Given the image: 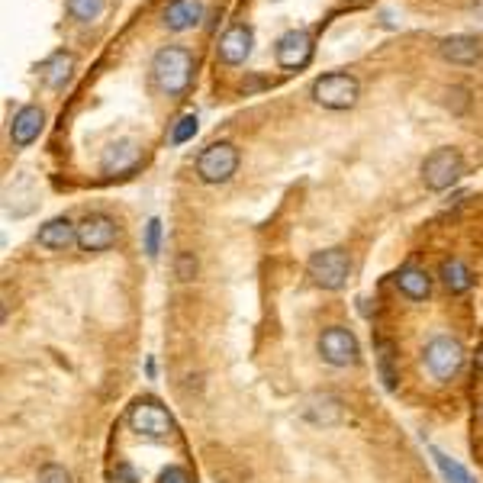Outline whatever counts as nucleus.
Here are the masks:
<instances>
[{"label":"nucleus","mask_w":483,"mask_h":483,"mask_svg":"<svg viewBox=\"0 0 483 483\" xmlns=\"http://www.w3.org/2000/svg\"><path fill=\"white\" fill-rule=\"evenodd\" d=\"M39 483H72V474L62 464H46L39 470Z\"/></svg>","instance_id":"nucleus-25"},{"label":"nucleus","mask_w":483,"mask_h":483,"mask_svg":"<svg viewBox=\"0 0 483 483\" xmlns=\"http://www.w3.org/2000/svg\"><path fill=\"white\" fill-rule=\"evenodd\" d=\"M309 94H313L316 104L326 106V110H352V106L358 104V97H361V84L348 72H329L313 80Z\"/></svg>","instance_id":"nucleus-3"},{"label":"nucleus","mask_w":483,"mask_h":483,"mask_svg":"<svg viewBox=\"0 0 483 483\" xmlns=\"http://www.w3.org/2000/svg\"><path fill=\"white\" fill-rule=\"evenodd\" d=\"M316 348H319L322 361L332 364V368H352V364H358V358H361L358 338H354V332L345 329V326H329V329H322L319 345Z\"/></svg>","instance_id":"nucleus-8"},{"label":"nucleus","mask_w":483,"mask_h":483,"mask_svg":"<svg viewBox=\"0 0 483 483\" xmlns=\"http://www.w3.org/2000/svg\"><path fill=\"white\" fill-rule=\"evenodd\" d=\"M306 271H309L316 287L342 290L348 284V274H352V258H348L345 249H322L309 255Z\"/></svg>","instance_id":"nucleus-5"},{"label":"nucleus","mask_w":483,"mask_h":483,"mask_svg":"<svg viewBox=\"0 0 483 483\" xmlns=\"http://www.w3.org/2000/svg\"><path fill=\"white\" fill-rule=\"evenodd\" d=\"M64 7H68V16L78 23H94L97 16L104 13L106 0H64Z\"/></svg>","instance_id":"nucleus-20"},{"label":"nucleus","mask_w":483,"mask_h":483,"mask_svg":"<svg viewBox=\"0 0 483 483\" xmlns=\"http://www.w3.org/2000/svg\"><path fill=\"white\" fill-rule=\"evenodd\" d=\"M419 174H422V184H426L428 191H435V193L448 191V187L458 184V177L464 174V158H461L458 148L442 145V148H435V152L426 155Z\"/></svg>","instance_id":"nucleus-4"},{"label":"nucleus","mask_w":483,"mask_h":483,"mask_svg":"<svg viewBox=\"0 0 483 483\" xmlns=\"http://www.w3.org/2000/svg\"><path fill=\"white\" fill-rule=\"evenodd\" d=\"M36 242H39L42 249H48V251H64L68 245H74V242H78V225H74L68 216L48 219L39 233H36Z\"/></svg>","instance_id":"nucleus-16"},{"label":"nucleus","mask_w":483,"mask_h":483,"mask_svg":"<svg viewBox=\"0 0 483 483\" xmlns=\"http://www.w3.org/2000/svg\"><path fill=\"white\" fill-rule=\"evenodd\" d=\"M42 129H46V113H42V106L26 104L16 110L13 123H10V142H13L16 148H26V145H32L42 136Z\"/></svg>","instance_id":"nucleus-13"},{"label":"nucleus","mask_w":483,"mask_h":483,"mask_svg":"<svg viewBox=\"0 0 483 483\" xmlns=\"http://www.w3.org/2000/svg\"><path fill=\"white\" fill-rule=\"evenodd\" d=\"M39 72H42V80H46V88L52 90L68 88V80L74 78V55L64 52V48H58V52H52V55L39 64Z\"/></svg>","instance_id":"nucleus-17"},{"label":"nucleus","mask_w":483,"mask_h":483,"mask_svg":"<svg viewBox=\"0 0 483 483\" xmlns=\"http://www.w3.org/2000/svg\"><path fill=\"white\" fill-rule=\"evenodd\" d=\"M239 171V148L233 142H209L197 155V177L203 184H225Z\"/></svg>","instance_id":"nucleus-6"},{"label":"nucleus","mask_w":483,"mask_h":483,"mask_svg":"<svg viewBox=\"0 0 483 483\" xmlns=\"http://www.w3.org/2000/svg\"><path fill=\"white\" fill-rule=\"evenodd\" d=\"M203 20V0H171L165 13H161V23L168 26L171 32H184Z\"/></svg>","instance_id":"nucleus-15"},{"label":"nucleus","mask_w":483,"mask_h":483,"mask_svg":"<svg viewBox=\"0 0 483 483\" xmlns=\"http://www.w3.org/2000/svg\"><path fill=\"white\" fill-rule=\"evenodd\" d=\"M432 458H435V464H438V470L445 474V480L448 483H474V477L467 474L464 467L458 464L454 458H448L445 451H438V448H432Z\"/></svg>","instance_id":"nucleus-21"},{"label":"nucleus","mask_w":483,"mask_h":483,"mask_svg":"<svg viewBox=\"0 0 483 483\" xmlns=\"http://www.w3.org/2000/svg\"><path fill=\"white\" fill-rule=\"evenodd\" d=\"M313 36L306 30H290L274 42V62L284 72H303L313 62Z\"/></svg>","instance_id":"nucleus-9"},{"label":"nucleus","mask_w":483,"mask_h":483,"mask_svg":"<svg viewBox=\"0 0 483 483\" xmlns=\"http://www.w3.org/2000/svg\"><path fill=\"white\" fill-rule=\"evenodd\" d=\"M438 55L451 64H477L483 55L480 39L477 36H467V32H454V36H445L438 42Z\"/></svg>","instance_id":"nucleus-14"},{"label":"nucleus","mask_w":483,"mask_h":483,"mask_svg":"<svg viewBox=\"0 0 483 483\" xmlns=\"http://www.w3.org/2000/svg\"><path fill=\"white\" fill-rule=\"evenodd\" d=\"M474 368H477V370H480V374H483V345L477 348V354H474Z\"/></svg>","instance_id":"nucleus-29"},{"label":"nucleus","mask_w":483,"mask_h":483,"mask_svg":"<svg viewBox=\"0 0 483 483\" xmlns=\"http://www.w3.org/2000/svg\"><path fill=\"white\" fill-rule=\"evenodd\" d=\"M251 46H255V32H251V26L233 23L223 36H219V46H216L219 62L229 64V68L245 64V58L251 55Z\"/></svg>","instance_id":"nucleus-11"},{"label":"nucleus","mask_w":483,"mask_h":483,"mask_svg":"<svg viewBox=\"0 0 483 483\" xmlns=\"http://www.w3.org/2000/svg\"><path fill=\"white\" fill-rule=\"evenodd\" d=\"M396 287H400L402 297L426 300L428 293H432V277H428V271H422V267H402V271L396 274Z\"/></svg>","instance_id":"nucleus-19"},{"label":"nucleus","mask_w":483,"mask_h":483,"mask_svg":"<svg viewBox=\"0 0 483 483\" xmlns=\"http://www.w3.org/2000/svg\"><path fill=\"white\" fill-rule=\"evenodd\" d=\"M120 239V225L113 223L106 213H90L78 223V249L80 251H110Z\"/></svg>","instance_id":"nucleus-10"},{"label":"nucleus","mask_w":483,"mask_h":483,"mask_svg":"<svg viewBox=\"0 0 483 483\" xmlns=\"http://www.w3.org/2000/svg\"><path fill=\"white\" fill-rule=\"evenodd\" d=\"M422 361H426V370L432 374L435 380H451L458 377V370L464 368V348H461L458 338L451 335H438L432 338L426 345V354H422Z\"/></svg>","instance_id":"nucleus-7"},{"label":"nucleus","mask_w":483,"mask_h":483,"mask_svg":"<svg viewBox=\"0 0 483 483\" xmlns=\"http://www.w3.org/2000/svg\"><path fill=\"white\" fill-rule=\"evenodd\" d=\"M193 274H197V258L191 251H184V255L177 258V277L181 281H193Z\"/></svg>","instance_id":"nucleus-26"},{"label":"nucleus","mask_w":483,"mask_h":483,"mask_svg":"<svg viewBox=\"0 0 483 483\" xmlns=\"http://www.w3.org/2000/svg\"><path fill=\"white\" fill-rule=\"evenodd\" d=\"M158 483H193V477H191V470H187V467L171 464L158 474Z\"/></svg>","instance_id":"nucleus-24"},{"label":"nucleus","mask_w":483,"mask_h":483,"mask_svg":"<svg viewBox=\"0 0 483 483\" xmlns=\"http://www.w3.org/2000/svg\"><path fill=\"white\" fill-rule=\"evenodd\" d=\"M113 483H136V470L129 464H120L116 467V474H113Z\"/></svg>","instance_id":"nucleus-28"},{"label":"nucleus","mask_w":483,"mask_h":483,"mask_svg":"<svg viewBox=\"0 0 483 483\" xmlns=\"http://www.w3.org/2000/svg\"><path fill=\"white\" fill-rule=\"evenodd\" d=\"M197 136V113H184L171 129V145H184Z\"/></svg>","instance_id":"nucleus-22"},{"label":"nucleus","mask_w":483,"mask_h":483,"mask_svg":"<svg viewBox=\"0 0 483 483\" xmlns=\"http://www.w3.org/2000/svg\"><path fill=\"white\" fill-rule=\"evenodd\" d=\"M126 422L132 432L148 438V442H168L171 435L177 432L171 412L158 400H152V396H142V400L132 402L126 412Z\"/></svg>","instance_id":"nucleus-2"},{"label":"nucleus","mask_w":483,"mask_h":483,"mask_svg":"<svg viewBox=\"0 0 483 483\" xmlns=\"http://www.w3.org/2000/svg\"><path fill=\"white\" fill-rule=\"evenodd\" d=\"M438 277H442V284H445L448 293H467L470 284H474V274H470V267H467L461 258H448V261H442Z\"/></svg>","instance_id":"nucleus-18"},{"label":"nucleus","mask_w":483,"mask_h":483,"mask_svg":"<svg viewBox=\"0 0 483 483\" xmlns=\"http://www.w3.org/2000/svg\"><path fill=\"white\" fill-rule=\"evenodd\" d=\"M139 161H142V145L136 139H116V142L106 145L100 171L104 174H129V171L139 168Z\"/></svg>","instance_id":"nucleus-12"},{"label":"nucleus","mask_w":483,"mask_h":483,"mask_svg":"<svg viewBox=\"0 0 483 483\" xmlns=\"http://www.w3.org/2000/svg\"><path fill=\"white\" fill-rule=\"evenodd\" d=\"M152 80L161 94L181 97L193 80V52L184 46H165L152 55Z\"/></svg>","instance_id":"nucleus-1"},{"label":"nucleus","mask_w":483,"mask_h":483,"mask_svg":"<svg viewBox=\"0 0 483 483\" xmlns=\"http://www.w3.org/2000/svg\"><path fill=\"white\" fill-rule=\"evenodd\" d=\"M445 97H448V106H451V104H458V113L464 110L467 104H470V100H467V90H464V88H451V90H445Z\"/></svg>","instance_id":"nucleus-27"},{"label":"nucleus","mask_w":483,"mask_h":483,"mask_svg":"<svg viewBox=\"0 0 483 483\" xmlns=\"http://www.w3.org/2000/svg\"><path fill=\"white\" fill-rule=\"evenodd\" d=\"M158 245H161V223L158 219H148L145 223V255L155 258L158 255Z\"/></svg>","instance_id":"nucleus-23"}]
</instances>
